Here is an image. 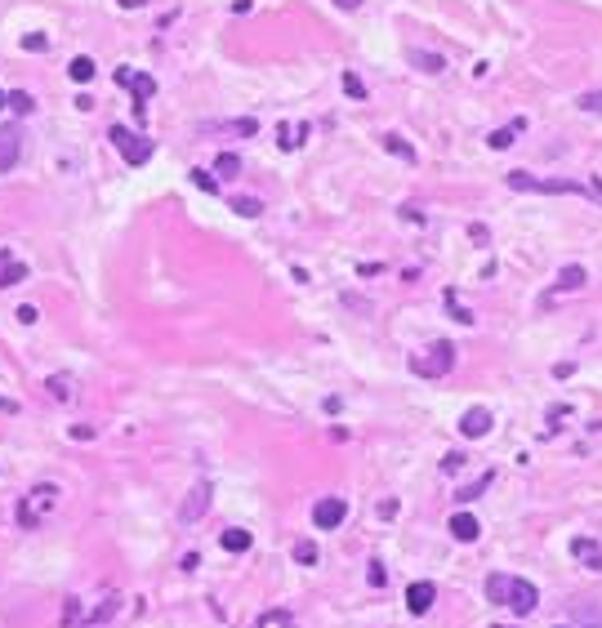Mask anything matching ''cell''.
<instances>
[{
  "label": "cell",
  "mask_w": 602,
  "mask_h": 628,
  "mask_svg": "<svg viewBox=\"0 0 602 628\" xmlns=\"http://www.w3.org/2000/svg\"><path fill=\"white\" fill-rule=\"evenodd\" d=\"M219 543H223L227 552H246V548H250V543H255V539H250V530L232 526V530H223V539H219Z\"/></svg>",
  "instance_id": "obj_18"
},
{
  "label": "cell",
  "mask_w": 602,
  "mask_h": 628,
  "mask_svg": "<svg viewBox=\"0 0 602 628\" xmlns=\"http://www.w3.org/2000/svg\"><path fill=\"white\" fill-rule=\"evenodd\" d=\"M411 370L415 374H424V379H442V374H451L455 370V343H433L424 357H411Z\"/></svg>",
  "instance_id": "obj_3"
},
{
  "label": "cell",
  "mask_w": 602,
  "mask_h": 628,
  "mask_svg": "<svg viewBox=\"0 0 602 628\" xmlns=\"http://www.w3.org/2000/svg\"><path fill=\"white\" fill-rule=\"evenodd\" d=\"M214 170H219L223 178H237V174H241V156H237V152H223L219 161H214Z\"/></svg>",
  "instance_id": "obj_22"
},
{
  "label": "cell",
  "mask_w": 602,
  "mask_h": 628,
  "mask_svg": "<svg viewBox=\"0 0 602 628\" xmlns=\"http://www.w3.org/2000/svg\"><path fill=\"white\" fill-rule=\"evenodd\" d=\"M468 236H473L477 245H486V241H491V232H486V227H482V223H473V227H468Z\"/></svg>",
  "instance_id": "obj_35"
},
{
  "label": "cell",
  "mask_w": 602,
  "mask_h": 628,
  "mask_svg": "<svg viewBox=\"0 0 602 628\" xmlns=\"http://www.w3.org/2000/svg\"><path fill=\"white\" fill-rule=\"evenodd\" d=\"M384 148H388L393 156H402L406 165H415V148H411V143H406L402 134H384Z\"/></svg>",
  "instance_id": "obj_19"
},
{
  "label": "cell",
  "mask_w": 602,
  "mask_h": 628,
  "mask_svg": "<svg viewBox=\"0 0 602 628\" xmlns=\"http://www.w3.org/2000/svg\"><path fill=\"white\" fill-rule=\"evenodd\" d=\"M295 562H299V566H317V543H312V539H299V543H295Z\"/></svg>",
  "instance_id": "obj_24"
},
{
  "label": "cell",
  "mask_w": 602,
  "mask_h": 628,
  "mask_svg": "<svg viewBox=\"0 0 602 628\" xmlns=\"http://www.w3.org/2000/svg\"><path fill=\"white\" fill-rule=\"evenodd\" d=\"M344 90L353 94V99H366V85H361V80L353 76V71H348V76H344Z\"/></svg>",
  "instance_id": "obj_29"
},
{
  "label": "cell",
  "mask_w": 602,
  "mask_h": 628,
  "mask_svg": "<svg viewBox=\"0 0 602 628\" xmlns=\"http://www.w3.org/2000/svg\"><path fill=\"white\" fill-rule=\"evenodd\" d=\"M0 410H5V415H14V410H18V401H9V397H0Z\"/></svg>",
  "instance_id": "obj_38"
},
{
  "label": "cell",
  "mask_w": 602,
  "mask_h": 628,
  "mask_svg": "<svg viewBox=\"0 0 602 628\" xmlns=\"http://www.w3.org/2000/svg\"><path fill=\"white\" fill-rule=\"evenodd\" d=\"M192 183H197V187H206V192H214V187H219V183H214V178L206 174V170H192Z\"/></svg>",
  "instance_id": "obj_33"
},
{
  "label": "cell",
  "mask_w": 602,
  "mask_h": 628,
  "mask_svg": "<svg viewBox=\"0 0 602 628\" xmlns=\"http://www.w3.org/2000/svg\"><path fill=\"white\" fill-rule=\"evenodd\" d=\"M447 304H451V312H455V321H460V325H473V312L455 304V290H447Z\"/></svg>",
  "instance_id": "obj_27"
},
{
  "label": "cell",
  "mask_w": 602,
  "mask_h": 628,
  "mask_svg": "<svg viewBox=\"0 0 602 628\" xmlns=\"http://www.w3.org/2000/svg\"><path fill=\"white\" fill-rule=\"evenodd\" d=\"M455 468H464V455L460 450H451L447 459H442V473H455Z\"/></svg>",
  "instance_id": "obj_32"
},
{
  "label": "cell",
  "mask_w": 602,
  "mask_h": 628,
  "mask_svg": "<svg viewBox=\"0 0 602 628\" xmlns=\"http://www.w3.org/2000/svg\"><path fill=\"white\" fill-rule=\"evenodd\" d=\"M71 437H80V441H90V437H94V428H90V424H76V428H71Z\"/></svg>",
  "instance_id": "obj_37"
},
{
  "label": "cell",
  "mask_w": 602,
  "mask_h": 628,
  "mask_svg": "<svg viewBox=\"0 0 602 628\" xmlns=\"http://www.w3.org/2000/svg\"><path fill=\"white\" fill-rule=\"evenodd\" d=\"M580 107H584V112H598V116H602V90H594V94H580Z\"/></svg>",
  "instance_id": "obj_28"
},
{
  "label": "cell",
  "mask_w": 602,
  "mask_h": 628,
  "mask_svg": "<svg viewBox=\"0 0 602 628\" xmlns=\"http://www.w3.org/2000/svg\"><path fill=\"white\" fill-rule=\"evenodd\" d=\"M491 481H496V473H482V477L473 481V486H464L460 494H455V499H460V504H473V499H482V490H486Z\"/></svg>",
  "instance_id": "obj_21"
},
{
  "label": "cell",
  "mask_w": 602,
  "mask_h": 628,
  "mask_svg": "<svg viewBox=\"0 0 602 628\" xmlns=\"http://www.w3.org/2000/svg\"><path fill=\"white\" fill-rule=\"evenodd\" d=\"M558 628H567V624H558ZM584 628H602V624H584Z\"/></svg>",
  "instance_id": "obj_40"
},
{
  "label": "cell",
  "mask_w": 602,
  "mask_h": 628,
  "mask_svg": "<svg viewBox=\"0 0 602 628\" xmlns=\"http://www.w3.org/2000/svg\"><path fill=\"white\" fill-rule=\"evenodd\" d=\"M67 76H71V80H80V85H85V80H94V58H85V54H80V58H71V63H67Z\"/></svg>",
  "instance_id": "obj_20"
},
{
  "label": "cell",
  "mask_w": 602,
  "mask_h": 628,
  "mask_svg": "<svg viewBox=\"0 0 602 628\" xmlns=\"http://www.w3.org/2000/svg\"><path fill=\"white\" fill-rule=\"evenodd\" d=\"M522 129H526V120L517 116L513 125H504V129H491V138H486V143H491V148H496V152H504V148H513V138L522 134Z\"/></svg>",
  "instance_id": "obj_16"
},
{
  "label": "cell",
  "mask_w": 602,
  "mask_h": 628,
  "mask_svg": "<svg viewBox=\"0 0 602 628\" xmlns=\"http://www.w3.org/2000/svg\"><path fill=\"white\" fill-rule=\"evenodd\" d=\"M509 187L513 192H589L584 183H567V178H531L526 170H513Z\"/></svg>",
  "instance_id": "obj_5"
},
{
  "label": "cell",
  "mask_w": 602,
  "mask_h": 628,
  "mask_svg": "<svg viewBox=\"0 0 602 628\" xmlns=\"http://www.w3.org/2000/svg\"><path fill=\"white\" fill-rule=\"evenodd\" d=\"M433 601H438V584H428V579H415V584L406 588V611L411 615H428Z\"/></svg>",
  "instance_id": "obj_10"
},
{
  "label": "cell",
  "mask_w": 602,
  "mask_h": 628,
  "mask_svg": "<svg viewBox=\"0 0 602 628\" xmlns=\"http://www.w3.org/2000/svg\"><path fill=\"white\" fill-rule=\"evenodd\" d=\"M584 281H589V272L580 268V263H567V268L558 272V294H567V290H584Z\"/></svg>",
  "instance_id": "obj_15"
},
{
  "label": "cell",
  "mask_w": 602,
  "mask_h": 628,
  "mask_svg": "<svg viewBox=\"0 0 602 628\" xmlns=\"http://www.w3.org/2000/svg\"><path fill=\"white\" fill-rule=\"evenodd\" d=\"M232 210L241 214V219H259V214H263V205H259L255 197H237V201H232Z\"/></svg>",
  "instance_id": "obj_23"
},
{
  "label": "cell",
  "mask_w": 602,
  "mask_h": 628,
  "mask_svg": "<svg viewBox=\"0 0 602 628\" xmlns=\"http://www.w3.org/2000/svg\"><path fill=\"white\" fill-rule=\"evenodd\" d=\"M58 504V486L54 481H45V486H36V490H27V499L18 504V526L22 530H31V526H41V517L50 513Z\"/></svg>",
  "instance_id": "obj_2"
},
{
  "label": "cell",
  "mask_w": 602,
  "mask_h": 628,
  "mask_svg": "<svg viewBox=\"0 0 602 628\" xmlns=\"http://www.w3.org/2000/svg\"><path fill=\"white\" fill-rule=\"evenodd\" d=\"M366 579H370V584H375V588H384V579H388V575H384V566H379V562H370V571H366Z\"/></svg>",
  "instance_id": "obj_34"
},
{
  "label": "cell",
  "mask_w": 602,
  "mask_h": 628,
  "mask_svg": "<svg viewBox=\"0 0 602 628\" xmlns=\"http://www.w3.org/2000/svg\"><path fill=\"white\" fill-rule=\"evenodd\" d=\"M18 156H22V129L9 120V125H0V174L14 170Z\"/></svg>",
  "instance_id": "obj_7"
},
{
  "label": "cell",
  "mask_w": 602,
  "mask_h": 628,
  "mask_svg": "<svg viewBox=\"0 0 602 628\" xmlns=\"http://www.w3.org/2000/svg\"><path fill=\"white\" fill-rule=\"evenodd\" d=\"M18 321H22V325H36V321H41V308L22 304V308H18Z\"/></svg>",
  "instance_id": "obj_31"
},
{
  "label": "cell",
  "mask_w": 602,
  "mask_h": 628,
  "mask_svg": "<svg viewBox=\"0 0 602 628\" xmlns=\"http://www.w3.org/2000/svg\"><path fill=\"white\" fill-rule=\"evenodd\" d=\"M344 517H348V499L326 494V499H317V508H312V526H317V530H340Z\"/></svg>",
  "instance_id": "obj_6"
},
{
  "label": "cell",
  "mask_w": 602,
  "mask_h": 628,
  "mask_svg": "<svg viewBox=\"0 0 602 628\" xmlns=\"http://www.w3.org/2000/svg\"><path fill=\"white\" fill-rule=\"evenodd\" d=\"M340 9H361V0H335Z\"/></svg>",
  "instance_id": "obj_39"
},
{
  "label": "cell",
  "mask_w": 602,
  "mask_h": 628,
  "mask_svg": "<svg viewBox=\"0 0 602 628\" xmlns=\"http://www.w3.org/2000/svg\"><path fill=\"white\" fill-rule=\"evenodd\" d=\"M50 392L58 397V401H67V397H71V379H63V374H50Z\"/></svg>",
  "instance_id": "obj_26"
},
{
  "label": "cell",
  "mask_w": 602,
  "mask_h": 628,
  "mask_svg": "<svg viewBox=\"0 0 602 628\" xmlns=\"http://www.w3.org/2000/svg\"><path fill=\"white\" fill-rule=\"evenodd\" d=\"M210 481H197V486L188 490V499H183V508H178V522H201V513L210 508Z\"/></svg>",
  "instance_id": "obj_9"
},
{
  "label": "cell",
  "mask_w": 602,
  "mask_h": 628,
  "mask_svg": "<svg viewBox=\"0 0 602 628\" xmlns=\"http://www.w3.org/2000/svg\"><path fill=\"white\" fill-rule=\"evenodd\" d=\"M107 138L116 143V152L125 156L130 165H143V161H148V156H152V138H143V134H130L125 125H112V129H107Z\"/></svg>",
  "instance_id": "obj_4"
},
{
  "label": "cell",
  "mask_w": 602,
  "mask_h": 628,
  "mask_svg": "<svg viewBox=\"0 0 602 628\" xmlns=\"http://www.w3.org/2000/svg\"><path fill=\"white\" fill-rule=\"evenodd\" d=\"M276 143H281L286 152H295V148H299V138H295V134H290V129H286V125H276Z\"/></svg>",
  "instance_id": "obj_30"
},
{
  "label": "cell",
  "mask_w": 602,
  "mask_h": 628,
  "mask_svg": "<svg viewBox=\"0 0 602 628\" xmlns=\"http://www.w3.org/2000/svg\"><path fill=\"white\" fill-rule=\"evenodd\" d=\"M486 597L496 606H509L513 615H531L540 606V588L517 575H486Z\"/></svg>",
  "instance_id": "obj_1"
},
{
  "label": "cell",
  "mask_w": 602,
  "mask_h": 628,
  "mask_svg": "<svg viewBox=\"0 0 602 628\" xmlns=\"http://www.w3.org/2000/svg\"><path fill=\"white\" fill-rule=\"evenodd\" d=\"M9 107H14V112H18V116H27V112H31V107H36V103H31V94H22V90H14V94H9Z\"/></svg>",
  "instance_id": "obj_25"
},
{
  "label": "cell",
  "mask_w": 602,
  "mask_h": 628,
  "mask_svg": "<svg viewBox=\"0 0 602 628\" xmlns=\"http://www.w3.org/2000/svg\"><path fill=\"white\" fill-rule=\"evenodd\" d=\"M116 80H120V85H125L130 94H134V112H143V99H152V94H156V80L148 76V71H139V76H134L130 67H120Z\"/></svg>",
  "instance_id": "obj_8"
},
{
  "label": "cell",
  "mask_w": 602,
  "mask_h": 628,
  "mask_svg": "<svg viewBox=\"0 0 602 628\" xmlns=\"http://www.w3.org/2000/svg\"><path fill=\"white\" fill-rule=\"evenodd\" d=\"M447 530H451V535L460 539V543H473V539L482 535V526H477V517H473V513H455Z\"/></svg>",
  "instance_id": "obj_13"
},
{
  "label": "cell",
  "mask_w": 602,
  "mask_h": 628,
  "mask_svg": "<svg viewBox=\"0 0 602 628\" xmlns=\"http://www.w3.org/2000/svg\"><path fill=\"white\" fill-rule=\"evenodd\" d=\"M589 197H594V201L602 205V174H598V178H589Z\"/></svg>",
  "instance_id": "obj_36"
},
{
  "label": "cell",
  "mask_w": 602,
  "mask_h": 628,
  "mask_svg": "<svg viewBox=\"0 0 602 628\" xmlns=\"http://www.w3.org/2000/svg\"><path fill=\"white\" fill-rule=\"evenodd\" d=\"M18 281H27V263H22L9 245H0V290H9Z\"/></svg>",
  "instance_id": "obj_11"
},
{
  "label": "cell",
  "mask_w": 602,
  "mask_h": 628,
  "mask_svg": "<svg viewBox=\"0 0 602 628\" xmlns=\"http://www.w3.org/2000/svg\"><path fill=\"white\" fill-rule=\"evenodd\" d=\"M411 63H415L419 71H428V76L447 71V58H442V54H424V50H411Z\"/></svg>",
  "instance_id": "obj_17"
},
{
  "label": "cell",
  "mask_w": 602,
  "mask_h": 628,
  "mask_svg": "<svg viewBox=\"0 0 602 628\" xmlns=\"http://www.w3.org/2000/svg\"><path fill=\"white\" fill-rule=\"evenodd\" d=\"M571 552L589 566V571H602V548H598L594 539H571Z\"/></svg>",
  "instance_id": "obj_14"
},
{
  "label": "cell",
  "mask_w": 602,
  "mask_h": 628,
  "mask_svg": "<svg viewBox=\"0 0 602 628\" xmlns=\"http://www.w3.org/2000/svg\"><path fill=\"white\" fill-rule=\"evenodd\" d=\"M491 424H496V419H491V410H486V406H473V410H464L460 432H464V437H486Z\"/></svg>",
  "instance_id": "obj_12"
}]
</instances>
